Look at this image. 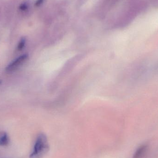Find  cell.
I'll use <instances>...</instances> for the list:
<instances>
[{
	"label": "cell",
	"instance_id": "cell-1",
	"mask_svg": "<svg viewBox=\"0 0 158 158\" xmlns=\"http://www.w3.org/2000/svg\"><path fill=\"white\" fill-rule=\"evenodd\" d=\"M49 148L50 146L46 135L40 134L37 137L33 151L29 158H43L48 153Z\"/></svg>",
	"mask_w": 158,
	"mask_h": 158
},
{
	"label": "cell",
	"instance_id": "cell-2",
	"mask_svg": "<svg viewBox=\"0 0 158 158\" xmlns=\"http://www.w3.org/2000/svg\"><path fill=\"white\" fill-rule=\"evenodd\" d=\"M28 57V55L27 54L20 56L6 67V71L7 72H11L15 71L23 63L26 62Z\"/></svg>",
	"mask_w": 158,
	"mask_h": 158
},
{
	"label": "cell",
	"instance_id": "cell-3",
	"mask_svg": "<svg viewBox=\"0 0 158 158\" xmlns=\"http://www.w3.org/2000/svg\"><path fill=\"white\" fill-rule=\"evenodd\" d=\"M148 150V146L147 145H143L137 148L132 158H144Z\"/></svg>",
	"mask_w": 158,
	"mask_h": 158
},
{
	"label": "cell",
	"instance_id": "cell-4",
	"mask_svg": "<svg viewBox=\"0 0 158 158\" xmlns=\"http://www.w3.org/2000/svg\"><path fill=\"white\" fill-rule=\"evenodd\" d=\"M9 138L6 133H3L0 135V146H6L9 144Z\"/></svg>",
	"mask_w": 158,
	"mask_h": 158
},
{
	"label": "cell",
	"instance_id": "cell-5",
	"mask_svg": "<svg viewBox=\"0 0 158 158\" xmlns=\"http://www.w3.org/2000/svg\"><path fill=\"white\" fill-rule=\"evenodd\" d=\"M26 42V40L25 38H21L19 43L18 45V51H21L24 48Z\"/></svg>",
	"mask_w": 158,
	"mask_h": 158
},
{
	"label": "cell",
	"instance_id": "cell-6",
	"mask_svg": "<svg viewBox=\"0 0 158 158\" xmlns=\"http://www.w3.org/2000/svg\"><path fill=\"white\" fill-rule=\"evenodd\" d=\"M28 8L27 5L26 3H23L21 4V5L19 6V9L21 11H25L27 10Z\"/></svg>",
	"mask_w": 158,
	"mask_h": 158
},
{
	"label": "cell",
	"instance_id": "cell-7",
	"mask_svg": "<svg viewBox=\"0 0 158 158\" xmlns=\"http://www.w3.org/2000/svg\"><path fill=\"white\" fill-rule=\"evenodd\" d=\"M43 1L44 0H37L36 3H35V6H39L42 3Z\"/></svg>",
	"mask_w": 158,
	"mask_h": 158
},
{
	"label": "cell",
	"instance_id": "cell-8",
	"mask_svg": "<svg viewBox=\"0 0 158 158\" xmlns=\"http://www.w3.org/2000/svg\"><path fill=\"white\" fill-rule=\"evenodd\" d=\"M2 81H1V80H0V84H1V83H2Z\"/></svg>",
	"mask_w": 158,
	"mask_h": 158
}]
</instances>
